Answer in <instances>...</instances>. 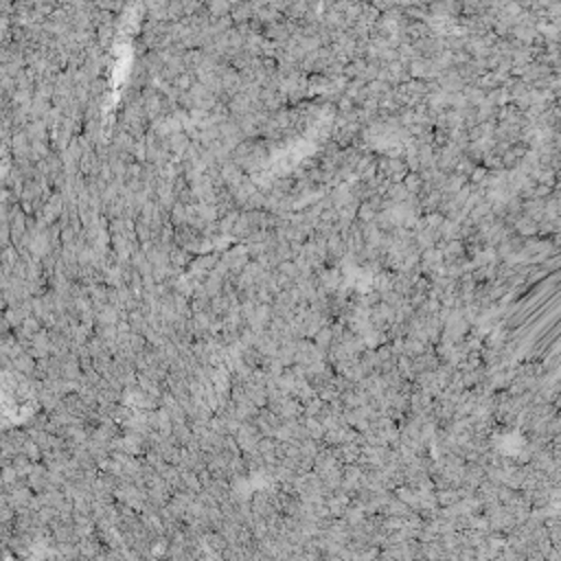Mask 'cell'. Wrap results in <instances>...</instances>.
I'll list each match as a JSON object with an SVG mask.
<instances>
[]
</instances>
